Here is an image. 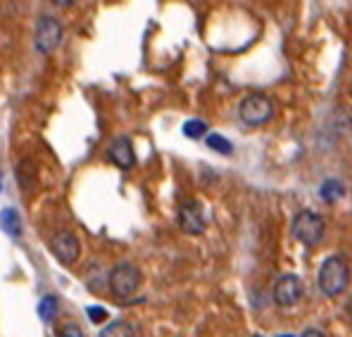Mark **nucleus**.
I'll use <instances>...</instances> for the list:
<instances>
[{
    "label": "nucleus",
    "mask_w": 352,
    "mask_h": 337,
    "mask_svg": "<svg viewBox=\"0 0 352 337\" xmlns=\"http://www.w3.org/2000/svg\"><path fill=\"white\" fill-rule=\"evenodd\" d=\"M319 290L326 294V297H336V294L345 292L350 283V266L340 254H331V257L324 259L322 268H319Z\"/></svg>",
    "instance_id": "1"
},
{
    "label": "nucleus",
    "mask_w": 352,
    "mask_h": 337,
    "mask_svg": "<svg viewBox=\"0 0 352 337\" xmlns=\"http://www.w3.org/2000/svg\"><path fill=\"white\" fill-rule=\"evenodd\" d=\"M324 219L317 214L314 209H300L295 211L293 216V224H291V235L300 245L305 247H317L324 237Z\"/></svg>",
    "instance_id": "2"
},
{
    "label": "nucleus",
    "mask_w": 352,
    "mask_h": 337,
    "mask_svg": "<svg viewBox=\"0 0 352 337\" xmlns=\"http://www.w3.org/2000/svg\"><path fill=\"white\" fill-rule=\"evenodd\" d=\"M143 283V273L136 264L131 262H119L112 266L110 276H107V285H110L115 297H131Z\"/></svg>",
    "instance_id": "3"
},
{
    "label": "nucleus",
    "mask_w": 352,
    "mask_h": 337,
    "mask_svg": "<svg viewBox=\"0 0 352 337\" xmlns=\"http://www.w3.org/2000/svg\"><path fill=\"white\" fill-rule=\"evenodd\" d=\"M238 117L248 126H262L274 117V102L264 93H250L238 105Z\"/></svg>",
    "instance_id": "4"
},
{
    "label": "nucleus",
    "mask_w": 352,
    "mask_h": 337,
    "mask_svg": "<svg viewBox=\"0 0 352 337\" xmlns=\"http://www.w3.org/2000/svg\"><path fill=\"white\" fill-rule=\"evenodd\" d=\"M62 36H65V29H62V22L53 14H43L36 22V31H34V45L38 53L50 55L58 50V45L62 43Z\"/></svg>",
    "instance_id": "5"
},
{
    "label": "nucleus",
    "mask_w": 352,
    "mask_h": 337,
    "mask_svg": "<svg viewBox=\"0 0 352 337\" xmlns=\"http://www.w3.org/2000/svg\"><path fill=\"white\" fill-rule=\"evenodd\" d=\"M302 294H305V285L298 273H283V276L274 283V290H272L274 302H276V307H281V309L295 307V304L302 299Z\"/></svg>",
    "instance_id": "6"
},
{
    "label": "nucleus",
    "mask_w": 352,
    "mask_h": 337,
    "mask_svg": "<svg viewBox=\"0 0 352 337\" xmlns=\"http://www.w3.org/2000/svg\"><path fill=\"white\" fill-rule=\"evenodd\" d=\"M176 221H179V228L188 235H200L205 233L207 221H205V211L203 205L193 197H184L179 205V211H176Z\"/></svg>",
    "instance_id": "7"
},
{
    "label": "nucleus",
    "mask_w": 352,
    "mask_h": 337,
    "mask_svg": "<svg viewBox=\"0 0 352 337\" xmlns=\"http://www.w3.org/2000/svg\"><path fill=\"white\" fill-rule=\"evenodd\" d=\"M50 250L58 257L60 264H74L76 259L81 257V242L76 237V233L72 231H60L53 235V242H50Z\"/></svg>",
    "instance_id": "8"
},
{
    "label": "nucleus",
    "mask_w": 352,
    "mask_h": 337,
    "mask_svg": "<svg viewBox=\"0 0 352 337\" xmlns=\"http://www.w3.org/2000/svg\"><path fill=\"white\" fill-rule=\"evenodd\" d=\"M107 157L119 169H131L136 164V152H133V145L126 136H119L107 145Z\"/></svg>",
    "instance_id": "9"
},
{
    "label": "nucleus",
    "mask_w": 352,
    "mask_h": 337,
    "mask_svg": "<svg viewBox=\"0 0 352 337\" xmlns=\"http://www.w3.org/2000/svg\"><path fill=\"white\" fill-rule=\"evenodd\" d=\"M0 231H3L5 235H10V237L22 235V231H24L22 216H19V211L14 209V207H5V209L0 211Z\"/></svg>",
    "instance_id": "10"
},
{
    "label": "nucleus",
    "mask_w": 352,
    "mask_h": 337,
    "mask_svg": "<svg viewBox=\"0 0 352 337\" xmlns=\"http://www.w3.org/2000/svg\"><path fill=\"white\" fill-rule=\"evenodd\" d=\"M98 337H136V333H133V325L129 321H112L100 330Z\"/></svg>",
    "instance_id": "11"
},
{
    "label": "nucleus",
    "mask_w": 352,
    "mask_h": 337,
    "mask_svg": "<svg viewBox=\"0 0 352 337\" xmlns=\"http://www.w3.org/2000/svg\"><path fill=\"white\" fill-rule=\"evenodd\" d=\"M17 178H19V183H22L24 190L31 188V183L36 181V169H34V162H31V159H22V162H19Z\"/></svg>",
    "instance_id": "12"
},
{
    "label": "nucleus",
    "mask_w": 352,
    "mask_h": 337,
    "mask_svg": "<svg viewBox=\"0 0 352 337\" xmlns=\"http://www.w3.org/2000/svg\"><path fill=\"white\" fill-rule=\"evenodd\" d=\"M343 195H345V188H343V183H340L338 178L324 181V185H322V197H324L326 202H336V200H340Z\"/></svg>",
    "instance_id": "13"
},
{
    "label": "nucleus",
    "mask_w": 352,
    "mask_h": 337,
    "mask_svg": "<svg viewBox=\"0 0 352 337\" xmlns=\"http://www.w3.org/2000/svg\"><path fill=\"white\" fill-rule=\"evenodd\" d=\"M55 314H58V297H55V294H45V297L38 302L41 321H45V323H48V321L53 318Z\"/></svg>",
    "instance_id": "14"
},
{
    "label": "nucleus",
    "mask_w": 352,
    "mask_h": 337,
    "mask_svg": "<svg viewBox=\"0 0 352 337\" xmlns=\"http://www.w3.org/2000/svg\"><path fill=\"white\" fill-rule=\"evenodd\" d=\"M205 143H207V148L214 150V152H219V154H231V152H234V145L226 141L224 136H219V133H210V136L205 138Z\"/></svg>",
    "instance_id": "15"
},
{
    "label": "nucleus",
    "mask_w": 352,
    "mask_h": 337,
    "mask_svg": "<svg viewBox=\"0 0 352 337\" xmlns=\"http://www.w3.org/2000/svg\"><path fill=\"white\" fill-rule=\"evenodd\" d=\"M207 133V124L203 119H188V121L184 124V136L186 138H193V141H198V138H203Z\"/></svg>",
    "instance_id": "16"
},
{
    "label": "nucleus",
    "mask_w": 352,
    "mask_h": 337,
    "mask_svg": "<svg viewBox=\"0 0 352 337\" xmlns=\"http://www.w3.org/2000/svg\"><path fill=\"white\" fill-rule=\"evenodd\" d=\"M58 337H84V330H81L79 323H74V321H69V323H65L60 328Z\"/></svg>",
    "instance_id": "17"
},
{
    "label": "nucleus",
    "mask_w": 352,
    "mask_h": 337,
    "mask_svg": "<svg viewBox=\"0 0 352 337\" xmlns=\"http://www.w3.org/2000/svg\"><path fill=\"white\" fill-rule=\"evenodd\" d=\"M86 311H88V318H91L93 323H100V321L107 318V311L102 307H88Z\"/></svg>",
    "instance_id": "18"
},
{
    "label": "nucleus",
    "mask_w": 352,
    "mask_h": 337,
    "mask_svg": "<svg viewBox=\"0 0 352 337\" xmlns=\"http://www.w3.org/2000/svg\"><path fill=\"white\" fill-rule=\"evenodd\" d=\"M300 337H326V335L322 333V330H317V328H307Z\"/></svg>",
    "instance_id": "19"
},
{
    "label": "nucleus",
    "mask_w": 352,
    "mask_h": 337,
    "mask_svg": "<svg viewBox=\"0 0 352 337\" xmlns=\"http://www.w3.org/2000/svg\"><path fill=\"white\" fill-rule=\"evenodd\" d=\"M345 314H348V318L352 321V297L348 299V304H345Z\"/></svg>",
    "instance_id": "20"
},
{
    "label": "nucleus",
    "mask_w": 352,
    "mask_h": 337,
    "mask_svg": "<svg viewBox=\"0 0 352 337\" xmlns=\"http://www.w3.org/2000/svg\"><path fill=\"white\" fill-rule=\"evenodd\" d=\"M0 190H3V171H0Z\"/></svg>",
    "instance_id": "21"
},
{
    "label": "nucleus",
    "mask_w": 352,
    "mask_h": 337,
    "mask_svg": "<svg viewBox=\"0 0 352 337\" xmlns=\"http://www.w3.org/2000/svg\"><path fill=\"white\" fill-rule=\"evenodd\" d=\"M252 337H262V335H252Z\"/></svg>",
    "instance_id": "22"
}]
</instances>
